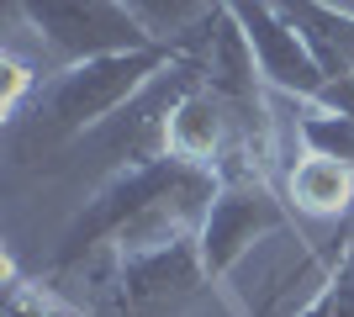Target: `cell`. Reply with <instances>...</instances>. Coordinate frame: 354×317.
<instances>
[{
    "label": "cell",
    "mask_w": 354,
    "mask_h": 317,
    "mask_svg": "<svg viewBox=\"0 0 354 317\" xmlns=\"http://www.w3.org/2000/svg\"><path fill=\"white\" fill-rule=\"evenodd\" d=\"M227 11H233V21L249 37L254 64H259L270 90L291 95V101H317L328 90L323 64L312 59V48L301 43V32L281 16L275 0H227Z\"/></svg>",
    "instance_id": "5"
},
{
    "label": "cell",
    "mask_w": 354,
    "mask_h": 317,
    "mask_svg": "<svg viewBox=\"0 0 354 317\" xmlns=\"http://www.w3.org/2000/svg\"><path fill=\"white\" fill-rule=\"evenodd\" d=\"M6 317H69L37 280H21L16 259H6Z\"/></svg>",
    "instance_id": "11"
},
{
    "label": "cell",
    "mask_w": 354,
    "mask_h": 317,
    "mask_svg": "<svg viewBox=\"0 0 354 317\" xmlns=\"http://www.w3.org/2000/svg\"><path fill=\"white\" fill-rule=\"evenodd\" d=\"M275 6L301 32V43L312 48V59L323 64L328 79L354 75V11H339L328 0H275Z\"/></svg>",
    "instance_id": "7"
},
{
    "label": "cell",
    "mask_w": 354,
    "mask_h": 317,
    "mask_svg": "<svg viewBox=\"0 0 354 317\" xmlns=\"http://www.w3.org/2000/svg\"><path fill=\"white\" fill-rule=\"evenodd\" d=\"M349 243H354V206L344 211L339 222H333V238H328V249H323V254H339V249H349Z\"/></svg>",
    "instance_id": "13"
},
{
    "label": "cell",
    "mask_w": 354,
    "mask_h": 317,
    "mask_svg": "<svg viewBox=\"0 0 354 317\" xmlns=\"http://www.w3.org/2000/svg\"><path fill=\"white\" fill-rule=\"evenodd\" d=\"M296 137H301V148H312V153H328V159L354 164V117H344V111H328V106L301 101Z\"/></svg>",
    "instance_id": "9"
},
{
    "label": "cell",
    "mask_w": 354,
    "mask_h": 317,
    "mask_svg": "<svg viewBox=\"0 0 354 317\" xmlns=\"http://www.w3.org/2000/svg\"><path fill=\"white\" fill-rule=\"evenodd\" d=\"M11 11L37 32V43L59 59V69L106 53L153 48L148 27L122 0H11Z\"/></svg>",
    "instance_id": "4"
},
{
    "label": "cell",
    "mask_w": 354,
    "mask_h": 317,
    "mask_svg": "<svg viewBox=\"0 0 354 317\" xmlns=\"http://www.w3.org/2000/svg\"><path fill=\"white\" fill-rule=\"evenodd\" d=\"M291 233V201L275 191L265 175H222L217 201H212L207 222L196 233L201 265H207L212 286L243 265L265 238H286Z\"/></svg>",
    "instance_id": "3"
},
{
    "label": "cell",
    "mask_w": 354,
    "mask_h": 317,
    "mask_svg": "<svg viewBox=\"0 0 354 317\" xmlns=\"http://www.w3.org/2000/svg\"><path fill=\"white\" fill-rule=\"evenodd\" d=\"M296 317H354V243L328 254V275Z\"/></svg>",
    "instance_id": "10"
},
{
    "label": "cell",
    "mask_w": 354,
    "mask_h": 317,
    "mask_svg": "<svg viewBox=\"0 0 354 317\" xmlns=\"http://www.w3.org/2000/svg\"><path fill=\"white\" fill-rule=\"evenodd\" d=\"M286 201H291V211H301V217L339 222L344 211L354 206V164L301 148V159L286 169Z\"/></svg>",
    "instance_id": "6"
},
{
    "label": "cell",
    "mask_w": 354,
    "mask_h": 317,
    "mask_svg": "<svg viewBox=\"0 0 354 317\" xmlns=\"http://www.w3.org/2000/svg\"><path fill=\"white\" fill-rule=\"evenodd\" d=\"M122 6L148 27L153 43H175V48L185 43V37H196V32L222 11V0H122Z\"/></svg>",
    "instance_id": "8"
},
{
    "label": "cell",
    "mask_w": 354,
    "mask_h": 317,
    "mask_svg": "<svg viewBox=\"0 0 354 317\" xmlns=\"http://www.w3.org/2000/svg\"><path fill=\"white\" fill-rule=\"evenodd\" d=\"M37 90H43V75H32L16 53H6V59H0V111H6V122L21 117V111H27V101H32Z\"/></svg>",
    "instance_id": "12"
},
{
    "label": "cell",
    "mask_w": 354,
    "mask_h": 317,
    "mask_svg": "<svg viewBox=\"0 0 354 317\" xmlns=\"http://www.w3.org/2000/svg\"><path fill=\"white\" fill-rule=\"evenodd\" d=\"M185 59V48L153 43L133 48V53H106V59H85L43 79V90L27 101V111L6 122V143H11V164H48L64 148H74L85 133L106 127L122 117L138 95L164 79L175 64Z\"/></svg>",
    "instance_id": "2"
},
{
    "label": "cell",
    "mask_w": 354,
    "mask_h": 317,
    "mask_svg": "<svg viewBox=\"0 0 354 317\" xmlns=\"http://www.w3.org/2000/svg\"><path fill=\"white\" fill-rule=\"evenodd\" d=\"M217 185L222 175L207 164H191L180 153H143L80 206V217L64 227L48 259V275L90 270L101 259H127L196 238L217 201Z\"/></svg>",
    "instance_id": "1"
}]
</instances>
